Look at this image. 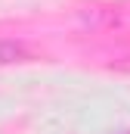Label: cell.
<instances>
[{
    "label": "cell",
    "instance_id": "1",
    "mask_svg": "<svg viewBox=\"0 0 130 134\" xmlns=\"http://www.w3.org/2000/svg\"><path fill=\"white\" fill-rule=\"evenodd\" d=\"M16 59H28V50H25L22 44L3 41V44H0V63H16Z\"/></svg>",
    "mask_w": 130,
    "mask_h": 134
}]
</instances>
